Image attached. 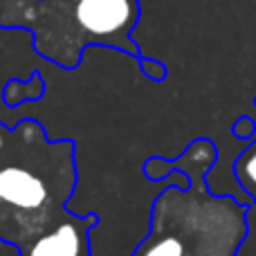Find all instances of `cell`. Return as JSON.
I'll return each mask as SVG.
<instances>
[{"instance_id":"1","label":"cell","mask_w":256,"mask_h":256,"mask_svg":"<svg viewBox=\"0 0 256 256\" xmlns=\"http://www.w3.org/2000/svg\"><path fill=\"white\" fill-rule=\"evenodd\" d=\"M218 160L212 140H194L171 171H182L189 186L168 184L153 198L148 232L132 256H236L248 238V207L234 196H214L207 173Z\"/></svg>"},{"instance_id":"2","label":"cell","mask_w":256,"mask_h":256,"mask_svg":"<svg viewBox=\"0 0 256 256\" xmlns=\"http://www.w3.org/2000/svg\"><path fill=\"white\" fill-rule=\"evenodd\" d=\"M72 140L50 142L34 120L0 124V240L22 248L68 216L76 189Z\"/></svg>"},{"instance_id":"3","label":"cell","mask_w":256,"mask_h":256,"mask_svg":"<svg viewBox=\"0 0 256 256\" xmlns=\"http://www.w3.org/2000/svg\"><path fill=\"white\" fill-rule=\"evenodd\" d=\"M140 0H0V27L27 32L38 56L72 72L88 48H115L142 58L132 30Z\"/></svg>"},{"instance_id":"4","label":"cell","mask_w":256,"mask_h":256,"mask_svg":"<svg viewBox=\"0 0 256 256\" xmlns=\"http://www.w3.org/2000/svg\"><path fill=\"white\" fill-rule=\"evenodd\" d=\"M97 216L68 214L63 220L16 250L18 256H90V230Z\"/></svg>"},{"instance_id":"5","label":"cell","mask_w":256,"mask_h":256,"mask_svg":"<svg viewBox=\"0 0 256 256\" xmlns=\"http://www.w3.org/2000/svg\"><path fill=\"white\" fill-rule=\"evenodd\" d=\"M45 94V79L38 72H32L30 79L20 81V79H12L7 81V86H2L0 92V104L7 110L22 106L25 102H40Z\"/></svg>"},{"instance_id":"6","label":"cell","mask_w":256,"mask_h":256,"mask_svg":"<svg viewBox=\"0 0 256 256\" xmlns=\"http://www.w3.org/2000/svg\"><path fill=\"white\" fill-rule=\"evenodd\" d=\"M234 178L238 182V186L245 191V194L252 198L254 207H256V140H252L240 155L234 162Z\"/></svg>"},{"instance_id":"7","label":"cell","mask_w":256,"mask_h":256,"mask_svg":"<svg viewBox=\"0 0 256 256\" xmlns=\"http://www.w3.org/2000/svg\"><path fill=\"white\" fill-rule=\"evenodd\" d=\"M171 166H168V160L164 158H150L144 162V176L150 182H164L171 178Z\"/></svg>"},{"instance_id":"8","label":"cell","mask_w":256,"mask_h":256,"mask_svg":"<svg viewBox=\"0 0 256 256\" xmlns=\"http://www.w3.org/2000/svg\"><path fill=\"white\" fill-rule=\"evenodd\" d=\"M140 66H142V72H144L150 81H155V84L166 79V66H164L162 61H155V58H140Z\"/></svg>"},{"instance_id":"9","label":"cell","mask_w":256,"mask_h":256,"mask_svg":"<svg viewBox=\"0 0 256 256\" xmlns=\"http://www.w3.org/2000/svg\"><path fill=\"white\" fill-rule=\"evenodd\" d=\"M232 132H234V137H238V140H250L256 132V122H252V117H240L238 122H234Z\"/></svg>"},{"instance_id":"10","label":"cell","mask_w":256,"mask_h":256,"mask_svg":"<svg viewBox=\"0 0 256 256\" xmlns=\"http://www.w3.org/2000/svg\"><path fill=\"white\" fill-rule=\"evenodd\" d=\"M254 104H256V99H254Z\"/></svg>"}]
</instances>
